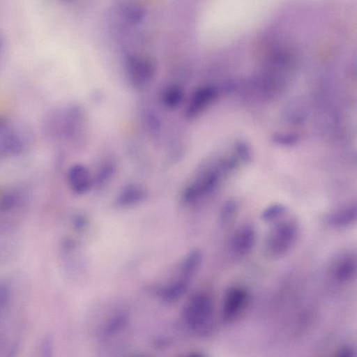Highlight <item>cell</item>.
Returning <instances> with one entry per match:
<instances>
[{"label":"cell","instance_id":"cell-1","mask_svg":"<svg viewBox=\"0 0 357 357\" xmlns=\"http://www.w3.org/2000/svg\"><path fill=\"white\" fill-rule=\"evenodd\" d=\"M84 116L75 105L54 110L47 114L43 123L45 135L50 140H75L82 130Z\"/></svg>","mask_w":357,"mask_h":357},{"label":"cell","instance_id":"cell-2","mask_svg":"<svg viewBox=\"0 0 357 357\" xmlns=\"http://www.w3.org/2000/svg\"><path fill=\"white\" fill-rule=\"evenodd\" d=\"M183 317L194 333L199 335H208L213 330L214 318L211 298L204 293L192 294L183 306Z\"/></svg>","mask_w":357,"mask_h":357},{"label":"cell","instance_id":"cell-3","mask_svg":"<svg viewBox=\"0 0 357 357\" xmlns=\"http://www.w3.org/2000/svg\"><path fill=\"white\" fill-rule=\"evenodd\" d=\"M298 231V225L294 220H277L265 236L263 244L264 254L271 259L284 256L294 245Z\"/></svg>","mask_w":357,"mask_h":357},{"label":"cell","instance_id":"cell-4","mask_svg":"<svg viewBox=\"0 0 357 357\" xmlns=\"http://www.w3.org/2000/svg\"><path fill=\"white\" fill-rule=\"evenodd\" d=\"M26 135L16 125L0 116V163L8 157L23 152L26 148Z\"/></svg>","mask_w":357,"mask_h":357},{"label":"cell","instance_id":"cell-5","mask_svg":"<svg viewBox=\"0 0 357 357\" xmlns=\"http://www.w3.org/2000/svg\"><path fill=\"white\" fill-rule=\"evenodd\" d=\"M220 167L206 169L197 176L191 183L183 189L181 199L185 204H192L198 199L211 192L217 185L220 177Z\"/></svg>","mask_w":357,"mask_h":357},{"label":"cell","instance_id":"cell-6","mask_svg":"<svg viewBox=\"0 0 357 357\" xmlns=\"http://www.w3.org/2000/svg\"><path fill=\"white\" fill-rule=\"evenodd\" d=\"M125 67L129 80L137 87H142L148 84L155 74V66L153 61L141 56H127Z\"/></svg>","mask_w":357,"mask_h":357},{"label":"cell","instance_id":"cell-7","mask_svg":"<svg viewBox=\"0 0 357 357\" xmlns=\"http://www.w3.org/2000/svg\"><path fill=\"white\" fill-rule=\"evenodd\" d=\"M249 301L248 291L242 287H229L225 293L222 309L225 321L236 319L245 309Z\"/></svg>","mask_w":357,"mask_h":357},{"label":"cell","instance_id":"cell-8","mask_svg":"<svg viewBox=\"0 0 357 357\" xmlns=\"http://www.w3.org/2000/svg\"><path fill=\"white\" fill-rule=\"evenodd\" d=\"M256 239L255 226L250 222L245 223L233 234L230 241V250L235 257H244L252 250Z\"/></svg>","mask_w":357,"mask_h":357},{"label":"cell","instance_id":"cell-9","mask_svg":"<svg viewBox=\"0 0 357 357\" xmlns=\"http://www.w3.org/2000/svg\"><path fill=\"white\" fill-rule=\"evenodd\" d=\"M217 90L211 86H204L197 89L191 95L187 104L185 116L193 119L199 116L215 98Z\"/></svg>","mask_w":357,"mask_h":357},{"label":"cell","instance_id":"cell-10","mask_svg":"<svg viewBox=\"0 0 357 357\" xmlns=\"http://www.w3.org/2000/svg\"><path fill=\"white\" fill-rule=\"evenodd\" d=\"M67 182L74 193L83 195L90 190L93 180L88 167L83 164L77 163L68 169Z\"/></svg>","mask_w":357,"mask_h":357},{"label":"cell","instance_id":"cell-11","mask_svg":"<svg viewBox=\"0 0 357 357\" xmlns=\"http://www.w3.org/2000/svg\"><path fill=\"white\" fill-rule=\"evenodd\" d=\"M333 277L340 282L352 280L356 273V259L352 254L346 253L335 261L332 271Z\"/></svg>","mask_w":357,"mask_h":357},{"label":"cell","instance_id":"cell-12","mask_svg":"<svg viewBox=\"0 0 357 357\" xmlns=\"http://www.w3.org/2000/svg\"><path fill=\"white\" fill-rule=\"evenodd\" d=\"M146 197L145 190L135 184H130L123 188L116 195L114 204L120 208L135 206L142 202Z\"/></svg>","mask_w":357,"mask_h":357},{"label":"cell","instance_id":"cell-13","mask_svg":"<svg viewBox=\"0 0 357 357\" xmlns=\"http://www.w3.org/2000/svg\"><path fill=\"white\" fill-rule=\"evenodd\" d=\"M356 218L357 208L356 204H354L331 213L328 220L333 227L344 228L355 223Z\"/></svg>","mask_w":357,"mask_h":357},{"label":"cell","instance_id":"cell-14","mask_svg":"<svg viewBox=\"0 0 357 357\" xmlns=\"http://www.w3.org/2000/svg\"><path fill=\"white\" fill-rule=\"evenodd\" d=\"M183 89L181 86L176 84L165 86L160 95V102L167 109L178 107L183 102Z\"/></svg>","mask_w":357,"mask_h":357},{"label":"cell","instance_id":"cell-15","mask_svg":"<svg viewBox=\"0 0 357 357\" xmlns=\"http://www.w3.org/2000/svg\"><path fill=\"white\" fill-rule=\"evenodd\" d=\"M188 280L181 278L163 287L160 291L162 299L168 303L177 301L186 291Z\"/></svg>","mask_w":357,"mask_h":357},{"label":"cell","instance_id":"cell-16","mask_svg":"<svg viewBox=\"0 0 357 357\" xmlns=\"http://www.w3.org/2000/svg\"><path fill=\"white\" fill-rule=\"evenodd\" d=\"M202 261V252L198 249L191 250L181 263V271L183 278L189 280L199 268Z\"/></svg>","mask_w":357,"mask_h":357},{"label":"cell","instance_id":"cell-17","mask_svg":"<svg viewBox=\"0 0 357 357\" xmlns=\"http://www.w3.org/2000/svg\"><path fill=\"white\" fill-rule=\"evenodd\" d=\"M128 322V317L125 313H120L111 318L106 324L104 333L112 336L122 331Z\"/></svg>","mask_w":357,"mask_h":357},{"label":"cell","instance_id":"cell-18","mask_svg":"<svg viewBox=\"0 0 357 357\" xmlns=\"http://www.w3.org/2000/svg\"><path fill=\"white\" fill-rule=\"evenodd\" d=\"M287 209L280 204H275L265 208L261 213V219L264 222H272L283 216Z\"/></svg>","mask_w":357,"mask_h":357},{"label":"cell","instance_id":"cell-19","mask_svg":"<svg viewBox=\"0 0 357 357\" xmlns=\"http://www.w3.org/2000/svg\"><path fill=\"white\" fill-rule=\"evenodd\" d=\"M114 171L115 164L114 162L108 161L103 163L96 176L95 183L98 185L106 183L112 177Z\"/></svg>","mask_w":357,"mask_h":357},{"label":"cell","instance_id":"cell-20","mask_svg":"<svg viewBox=\"0 0 357 357\" xmlns=\"http://www.w3.org/2000/svg\"><path fill=\"white\" fill-rule=\"evenodd\" d=\"M238 211V205L236 202L229 200L227 201L222 206L220 219L223 225L229 224L235 217Z\"/></svg>","mask_w":357,"mask_h":357},{"label":"cell","instance_id":"cell-21","mask_svg":"<svg viewBox=\"0 0 357 357\" xmlns=\"http://www.w3.org/2000/svg\"><path fill=\"white\" fill-rule=\"evenodd\" d=\"M272 141L280 146H291L298 142L299 136L294 133H276L273 135Z\"/></svg>","mask_w":357,"mask_h":357},{"label":"cell","instance_id":"cell-22","mask_svg":"<svg viewBox=\"0 0 357 357\" xmlns=\"http://www.w3.org/2000/svg\"><path fill=\"white\" fill-rule=\"evenodd\" d=\"M123 15L132 22H139L144 16L142 8L136 4H129L123 9Z\"/></svg>","mask_w":357,"mask_h":357},{"label":"cell","instance_id":"cell-23","mask_svg":"<svg viewBox=\"0 0 357 357\" xmlns=\"http://www.w3.org/2000/svg\"><path fill=\"white\" fill-rule=\"evenodd\" d=\"M236 152L238 158L243 162H248L251 158L250 148L246 144L241 142L238 143L236 147Z\"/></svg>","mask_w":357,"mask_h":357},{"label":"cell","instance_id":"cell-24","mask_svg":"<svg viewBox=\"0 0 357 357\" xmlns=\"http://www.w3.org/2000/svg\"><path fill=\"white\" fill-rule=\"evenodd\" d=\"M9 299V290L7 287L0 284V314L6 307Z\"/></svg>","mask_w":357,"mask_h":357},{"label":"cell","instance_id":"cell-25","mask_svg":"<svg viewBox=\"0 0 357 357\" xmlns=\"http://www.w3.org/2000/svg\"><path fill=\"white\" fill-rule=\"evenodd\" d=\"M337 355L342 357H354L356 356V351L350 345H344L339 348Z\"/></svg>","mask_w":357,"mask_h":357},{"label":"cell","instance_id":"cell-26","mask_svg":"<svg viewBox=\"0 0 357 357\" xmlns=\"http://www.w3.org/2000/svg\"><path fill=\"white\" fill-rule=\"evenodd\" d=\"M6 40L3 36L0 33V65L2 63L6 54Z\"/></svg>","mask_w":357,"mask_h":357},{"label":"cell","instance_id":"cell-27","mask_svg":"<svg viewBox=\"0 0 357 357\" xmlns=\"http://www.w3.org/2000/svg\"><path fill=\"white\" fill-rule=\"evenodd\" d=\"M61 1H64V2H68V3H69V2L73 1V0H61Z\"/></svg>","mask_w":357,"mask_h":357}]
</instances>
